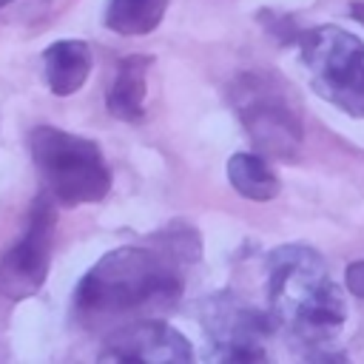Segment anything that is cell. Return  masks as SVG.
Instances as JSON below:
<instances>
[{
    "label": "cell",
    "instance_id": "obj_5",
    "mask_svg": "<svg viewBox=\"0 0 364 364\" xmlns=\"http://www.w3.org/2000/svg\"><path fill=\"white\" fill-rule=\"evenodd\" d=\"M299 57L324 100L364 117V40L338 26H316L299 37Z\"/></svg>",
    "mask_w": 364,
    "mask_h": 364
},
{
    "label": "cell",
    "instance_id": "obj_10",
    "mask_svg": "<svg viewBox=\"0 0 364 364\" xmlns=\"http://www.w3.org/2000/svg\"><path fill=\"white\" fill-rule=\"evenodd\" d=\"M151 57L145 54H131L119 60L117 77L108 91V111L117 119L136 122L145 114V77H148Z\"/></svg>",
    "mask_w": 364,
    "mask_h": 364
},
{
    "label": "cell",
    "instance_id": "obj_2",
    "mask_svg": "<svg viewBox=\"0 0 364 364\" xmlns=\"http://www.w3.org/2000/svg\"><path fill=\"white\" fill-rule=\"evenodd\" d=\"M267 293L276 324L299 344H327L344 327L347 304L324 259L304 245L276 247L267 259Z\"/></svg>",
    "mask_w": 364,
    "mask_h": 364
},
{
    "label": "cell",
    "instance_id": "obj_4",
    "mask_svg": "<svg viewBox=\"0 0 364 364\" xmlns=\"http://www.w3.org/2000/svg\"><path fill=\"white\" fill-rule=\"evenodd\" d=\"M28 145L54 202L85 205L100 202L111 191V171L97 142L51 125H40L31 131Z\"/></svg>",
    "mask_w": 364,
    "mask_h": 364
},
{
    "label": "cell",
    "instance_id": "obj_11",
    "mask_svg": "<svg viewBox=\"0 0 364 364\" xmlns=\"http://www.w3.org/2000/svg\"><path fill=\"white\" fill-rule=\"evenodd\" d=\"M228 179L242 196L253 202L276 199L282 191L279 176L270 171V165L259 154H233L228 159Z\"/></svg>",
    "mask_w": 364,
    "mask_h": 364
},
{
    "label": "cell",
    "instance_id": "obj_1",
    "mask_svg": "<svg viewBox=\"0 0 364 364\" xmlns=\"http://www.w3.org/2000/svg\"><path fill=\"white\" fill-rule=\"evenodd\" d=\"M173 253L117 247L105 253L77 284L74 307L85 327H105L122 318H151L171 310L182 296V276Z\"/></svg>",
    "mask_w": 364,
    "mask_h": 364
},
{
    "label": "cell",
    "instance_id": "obj_7",
    "mask_svg": "<svg viewBox=\"0 0 364 364\" xmlns=\"http://www.w3.org/2000/svg\"><path fill=\"white\" fill-rule=\"evenodd\" d=\"M210 336V358L216 361H262L270 336V318L233 299H213L205 313Z\"/></svg>",
    "mask_w": 364,
    "mask_h": 364
},
{
    "label": "cell",
    "instance_id": "obj_8",
    "mask_svg": "<svg viewBox=\"0 0 364 364\" xmlns=\"http://www.w3.org/2000/svg\"><path fill=\"white\" fill-rule=\"evenodd\" d=\"M193 358V350L182 333H176L165 321L139 318L125 327H117L105 347L100 350V361H142V364H185Z\"/></svg>",
    "mask_w": 364,
    "mask_h": 364
},
{
    "label": "cell",
    "instance_id": "obj_12",
    "mask_svg": "<svg viewBox=\"0 0 364 364\" xmlns=\"http://www.w3.org/2000/svg\"><path fill=\"white\" fill-rule=\"evenodd\" d=\"M168 0H108L105 26L125 37L154 31L165 17Z\"/></svg>",
    "mask_w": 364,
    "mask_h": 364
},
{
    "label": "cell",
    "instance_id": "obj_13",
    "mask_svg": "<svg viewBox=\"0 0 364 364\" xmlns=\"http://www.w3.org/2000/svg\"><path fill=\"white\" fill-rule=\"evenodd\" d=\"M344 279H347V287L353 290V296H358V299L364 301V259H361V262H353V264L347 267Z\"/></svg>",
    "mask_w": 364,
    "mask_h": 364
},
{
    "label": "cell",
    "instance_id": "obj_14",
    "mask_svg": "<svg viewBox=\"0 0 364 364\" xmlns=\"http://www.w3.org/2000/svg\"><path fill=\"white\" fill-rule=\"evenodd\" d=\"M14 0H0V9H6V6H11ZM37 3H46V0H37Z\"/></svg>",
    "mask_w": 364,
    "mask_h": 364
},
{
    "label": "cell",
    "instance_id": "obj_6",
    "mask_svg": "<svg viewBox=\"0 0 364 364\" xmlns=\"http://www.w3.org/2000/svg\"><path fill=\"white\" fill-rule=\"evenodd\" d=\"M54 228H57L54 196L40 193L31 205L26 233L0 259V296L11 301H23L43 287L51 264Z\"/></svg>",
    "mask_w": 364,
    "mask_h": 364
},
{
    "label": "cell",
    "instance_id": "obj_3",
    "mask_svg": "<svg viewBox=\"0 0 364 364\" xmlns=\"http://www.w3.org/2000/svg\"><path fill=\"white\" fill-rule=\"evenodd\" d=\"M230 102L259 148L262 156L296 159L304 145V119L301 105L293 97L290 85L273 71H242L230 88Z\"/></svg>",
    "mask_w": 364,
    "mask_h": 364
},
{
    "label": "cell",
    "instance_id": "obj_9",
    "mask_svg": "<svg viewBox=\"0 0 364 364\" xmlns=\"http://www.w3.org/2000/svg\"><path fill=\"white\" fill-rule=\"evenodd\" d=\"M43 65L51 94L71 97L91 74V48L82 40H57L43 51Z\"/></svg>",
    "mask_w": 364,
    "mask_h": 364
}]
</instances>
